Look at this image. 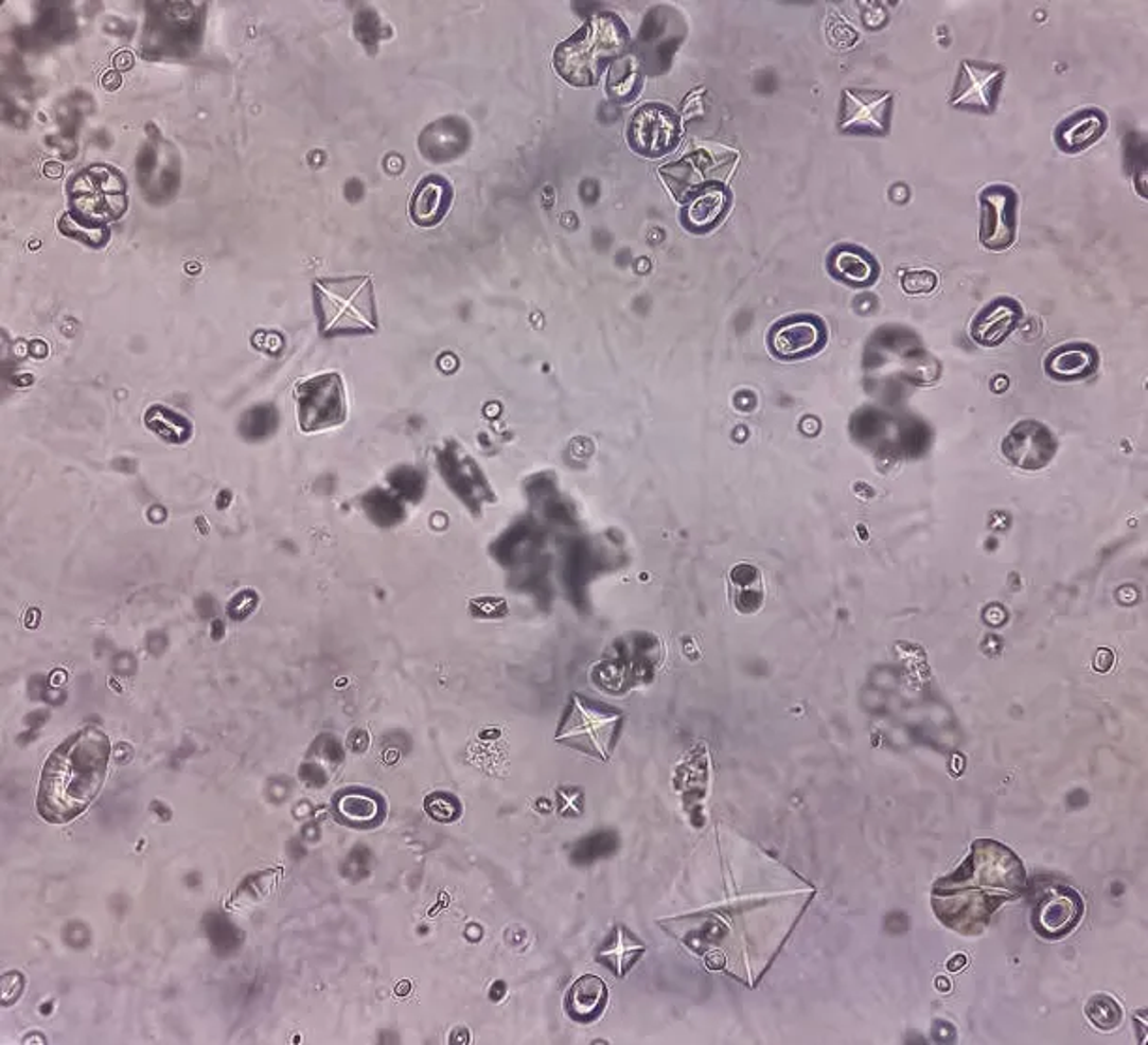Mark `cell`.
<instances>
[{
  "mask_svg": "<svg viewBox=\"0 0 1148 1045\" xmlns=\"http://www.w3.org/2000/svg\"><path fill=\"white\" fill-rule=\"evenodd\" d=\"M111 743L99 728H83L60 743L41 772L38 813L51 825L82 815L106 783Z\"/></svg>",
  "mask_w": 1148,
  "mask_h": 1045,
  "instance_id": "1",
  "label": "cell"
},
{
  "mask_svg": "<svg viewBox=\"0 0 1148 1045\" xmlns=\"http://www.w3.org/2000/svg\"><path fill=\"white\" fill-rule=\"evenodd\" d=\"M628 48V31L612 14L595 16L555 51L558 72L572 85H594L604 63Z\"/></svg>",
  "mask_w": 1148,
  "mask_h": 1045,
  "instance_id": "2",
  "label": "cell"
},
{
  "mask_svg": "<svg viewBox=\"0 0 1148 1045\" xmlns=\"http://www.w3.org/2000/svg\"><path fill=\"white\" fill-rule=\"evenodd\" d=\"M314 297L323 335L368 333L377 327L374 289L368 277L319 278L314 282Z\"/></svg>",
  "mask_w": 1148,
  "mask_h": 1045,
  "instance_id": "3",
  "label": "cell"
},
{
  "mask_svg": "<svg viewBox=\"0 0 1148 1045\" xmlns=\"http://www.w3.org/2000/svg\"><path fill=\"white\" fill-rule=\"evenodd\" d=\"M70 205L77 216L107 226L126 211V182L113 167H89L72 180Z\"/></svg>",
  "mask_w": 1148,
  "mask_h": 1045,
  "instance_id": "4",
  "label": "cell"
},
{
  "mask_svg": "<svg viewBox=\"0 0 1148 1045\" xmlns=\"http://www.w3.org/2000/svg\"><path fill=\"white\" fill-rule=\"evenodd\" d=\"M297 415L302 432H318L340 425L348 415L342 379L338 374L310 377L297 387Z\"/></svg>",
  "mask_w": 1148,
  "mask_h": 1045,
  "instance_id": "5",
  "label": "cell"
},
{
  "mask_svg": "<svg viewBox=\"0 0 1148 1045\" xmlns=\"http://www.w3.org/2000/svg\"><path fill=\"white\" fill-rule=\"evenodd\" d=\"M619 715L599 710L580 698L572 701L569 715L558 732V742L569 743L580 751L606 760L616 740Z\"/></svg>",
  "mask_w": 1148,
  "mask_h": 1045,
  "instance_id": "6",
  "label": "cell"
},
{
  "mask_svg": "<svg viewBox=\"0 0 1148 1045\" xmlns=\"http://www.w3.org/2000/svg\"><path fill=\"white\" fill-rule=\"evenodd\" d=\"M891 94L884 90L847 89L843 92L840 128L850 134L882 136L889 128Z\"/></svg>",
  "mask_w": 1148,
  "mask_h": 1045,
  "instance_id": "7",
  "label": "cell"
},
{
  "mask_svg": "<svg viewBox=\"0 0 1148 1045\" xmlns=\"http://www.w3.org/2000/svg\"><path fill=\"white\" fill-rule=\"evenodd\" d=\"M982 220H979V238L982 243L994 252H1002L1010 248L1015 238V209H1018V196L1008 187H991L982 197Z\"/></svg>",
  "mask_w": 1148,
  "mask_h": 1045,
  "instance_id": "8",
  "label": "cell"
},
{
  "mask_svg": "<svg viewBox=\"0 0 1148 1045\" xmlns=\"http://www.w3.org/2000/svg\"><path fill=\"white\" fill-rule=\"evenodd\" d=\"M677 139L679 123L676 114L660 106L642 107L629 128L631 145L642 155H663L676 145Z\"/></svg>",
  "mask_w": 1148,
  "mask_h": 1045,
  "instance_id": "9",
  "label": "cell"
},
{
  "mask_svg": "<svg viewBox=\"0 0 1148 1045\" xmlns=\"http://www.w3.org/2000/svg\"><path fill=\"white\" fill-rule=\"evenodd\" d=\"M1004 70L999 66L984 65V63H962L961 72L953 87L950 102L952 106L974 109V111H991L996 102V94L1001 89Z\"/></svg>",
  "mask_w": 1148,
  "mask_h": 1045,
  "instance_id": "10",
  "label": "cell"
},
{
  "mask_svg": "<svg viewBox=\"0 0 1148 1045\" xmlns=\"http://www.w3.org/2000/svg\"><path fill=\"white\" fill-rule=\"evenodd\" d=\"M826 342V329L815 318H794L777 325L772 333V348L779 357L798 359L818 352Z\"/></svg>",
  "mask_w": 1148,
  "mask_h": 1045,
  "instance_id": "11",
  "label": "cell"
},
{
  "mask_svg": "<svg viewBox=\"0 0 1148 1045\" xmlns=\"http://www.w3.org/2000/svg\"><path fill=\"white\" fill-rule=\"evenodd\" d=\"M1057 450L1050 433L1038 423H1023L1008 436L1004 453L1015 466L1042 467Z\"/></svg>",
  "mask_w": 1148,
  "mask_h": 1045,
  "instance_id": "12",
  "label": "cell"
},
{
  "mask_svg": "<svg viewBox=\"0 0 1148 1045\" xmlns=\"http://www.w3.org/2000/svg\"><path fill=\"white\" fill-rule=\"evenodd\" d=\"M1019 319L1021 306L1013 299L1002 297L977 314L972 321L970 335L982 346H999L1015 329Z\"/></svg>",
  "mask_w": 1148,
  "mask_h": 1045,
  "instance_id": "13",
  "label": "cell"
},
{
  "mask_svg": "<svg viewBox=\"0 0 1148 1045\" xmlns=\"http://www.w3.org/2000/svg\"><path fill=\"white\" fill-rule=\"evenodd\" d=\"M1083 905L1074 893H1055L1045 899L1038 910V927L1049 937H1060L1079 922Z\"/></svg>",
  "mask_w": 1148,
  "mask_h": 1045,
  "instance_id": "14",
  "label": "cell"
},
{
  "mask_svg": "<svg viewBox=\"0 0 1148 1045\" xmlns=\"http://www.w3.org/2000/svg\"><path fill=\"white\" fill-rule=\"evenodd\" d=\"M1098 367V355L1087 343H1066L1050 353L1045 368L1050 376L1060 379H1077L1091 376Z\"/></svg>",
  "mask_w": 1148,
  "mask_h": 1045,
  "instance_id": "15",
  "label": "cell"
},
{
  "mask_svg": "<svg viewBox=\"0 0 1148 1045\" xmlns=\"http://www.w3.org/2000/svg\"><path fill=\"white\" fill-rule=\"evenodd\" d=\"M451 190L445 180L428 177L419 184L411 201V216L421 226H434L447 211Z\"/></svg>",
  "mask_w": 1148,
  "mask_h": 1045,
  "instance_id": "16",
  "label": "cell"
},
{
  "mask_svg": "<svg viewBox=\"0 0 1148 1045\" xmlns=\"http://www.w3.org/2000/svg\"><path fill=\"white\" fill-rule=\"evenodd\" d=\"M831 272L850 286H867L877 278V263L864 250L854 246L837 248L830 262Z\"/></svg>",
  "mask_w": 1148,
  "mask_h": 1045,
  "instance_id": "17",
  "label": "cell"
},
{
  "mask_svg": "<svg viewBox=\"0 0 1148 1045\" xmlns=\"http://www.w3.org/2000/svg\"><path fill=\"white\" fill-rule=\"evenodd\" d=\"M1106 130V119L1098 111H1083L1067 119L1057 134V141L1064 150H1083Z\"/></svg>",
  "mask_w": 1148,
  "mask_h": 1045,
  "instance_id": "18",
  "label": "cell"
},
{
  "mask_svg": "<svg viewBox=\"0 0 1148 1045\" xmlns=\"http://www.w3.org/2000/svg\"><path fill=\"white\" fill-rule=\"evenodd\" d=\"M606 1003V984L597 976H582L567 996V1010L572 1017L589 1021L597 1017Z\"/></svg>",
  "mask_w": 1148,
  "mask_h": 1045,
  "instance_id": "19",
  "label": "cell"
},
{
  "mask_svg": "<svg viewBox=\"0 0 1148 1045\" xmlns=\"http://www.w3.org/2000/svg\"><path fill=\"white\" fill-rule=\"evenodd\" d=\"M145 425L151 432H155L158 438L173 445L187 443L194 433V426L187 417L162 404H156L147 409Z\"/></svg>",
  "mask_w": 1148,
  "mask_h": 1045,
  "instance_id": "20",
  "label": "cell"
},
{
  "mask_svg": "<svg viewBox=\"0 0 1148 1045\" xmlns=\"http://www.w3.org/2000/svg\"><path fill=\"white\" fill-rule=\"evenodd\" d=\"M338 817L353 826L374 825L382 813V803L374 794L365 791H346L336 798Z\"/></svg>",
  "mask_w": 1148,
  "mask_h": 1045,
  "instance_id": "21",
  "label": "cell"
},
{
  "mask_svg": "<svg viewBox=\"0 0 1148 1045\" xmlns=\"http://www.w3.org/2000/svg\"><path fill=\"white\" fill-rule=\"evenodd\" d=\"M728 197L726 192L719 187H709L696 194L691 205L685 209V222L694 229H704L713 226L723 213H725Z\"/></svg>",
  "mask_w": 1148,
  "mask_h": 1045,
  "instance_id": "22",
  "label": "cell"
},
{
  "mask_svg": "<svg viewBox=\"0 0 1148 1045\" xmlns=\"http://www.w3.org/2000/svg\"><path fill=\"white\" fill-rule=\"evenodd\" d=\"M58 229L66 237L82 241L85 245L94 246V248H102L109 241V235H111L109 228L104 224L85 220V218L77 216L72 211L60 218Z\"/></svg>",
  "mask_w": 1148,
  "mask_h": 1045,
  "instance_id": "23",
  "label": "cell"
},
{
  "mask_svg": "<svg viewBox=\"0 0 1148 1045\" xmlns=\"http://www.w3.org/2000/svg\"><path fill=\"white\" fill-rule=\"evenodd\" d=\"M640 75V66L633 55L619 58L611 68L608 75V92L614 99L628 100L636 92V83Z\"/></svg>",
  "mask_w": 1148,
  "mask_h": 1045,
  "instance_id": "24",
  "label": "cell"
},
{
  "mask_svg": "<svg viewBox=\"0 0 1148 1045\" xmlns=\"http://www.w3.org/2000/svg\"><path fill=\"white\" fill-rule=\"evenodd\" d=\"M277 409L270 406H255L248 409L241 421V432L246 440H263L277 430Z\"/></svg>",
  "mask_w": 1148,
  "mask_h": 1045,
  "instance_id": "25",
  "label": "cell"
},
{
  "mask_svg": "<svg viewBox=\"0 0 1148 1045\" xmlns=\"http://www.w3.org/2000/svg\"><path fill=\"white\" fill-rule=\"evenodd\" d=\"M642 952V942H638L628 929L619 927L618 935H616V940L612 942V946L603 950V957H606V961L614 963L618 974H621Z\"/></svg>",
  "mask_w": 1148,
  "mask_h": 1045,
  "instance_id": "26",
  "label": "cell"
},
{
  "mask_svg": "<svg viewBox=\"0 0 1148 1045\" xmlns=\"http://www.w3.org/2000/svg\"><path fill=\"white\" fill-rule=\"evenodd\" d=\"M1087 1015L1092 1025L1099 1030H1113L1123 1021L1120 1006L1108 995L1092 996L1087 1006Z\"/></svg>",
  "mask_w": 1148,
  "mask_h": 1045,
  "instance_id": "27",
  "label": "cell"
},
{
  "mask_svg": "<svg viewBox=\"0 0 1148 1045\" xmlns=\"http://www.w3.org/2000/svg\"><path fill=\"white\" fill-rule=\"evenodd\" d=\"M426 813L438 822H453L460 815V803L447 793H434L424 801Z\"/></svg>",
  "mask_w": 1148,
  "mask_h": 1045,
  "instance_id": "28",
  "label": "cell"
},
{
  "mask_svg": "<svg viewBox=\"0 0 1148 1045\" xmlns=\"http://www.w3.org/2000/svg\"><path fill=\"white\" fill-rule=\"evenodd\" d=\"M937 274L931 270H908L901 274V284L906 294H929L937 287Z\"/></svg>",
  "mask_w": 1148,
  "mask_h": 1045,
  "instance_id": "29",
  "label": "cell"
},
{
  "mask_svg": "<svg viewBox=\"0 0 1148 1045\" xmlns=\"http://www.w3.org/2000/svg\"><path fill=\"white\" fill-rule=\"evenodd\" d=\"M23 976L17 974V972H10L4 978H2V1003L10 1006L16 1003L17 996L21 995L23 991Z\"/></svg>",
  "mask_w": 1148,
  "mask_h": 1045,
  "instance_id": "30",
  "label": "cell"
},
{
  "mask_svg": "<svg viewBox=\"0 0 1148 1045\" xmlns=\"http://www.w3.org/2000/svg\"><path fill=\"white\" fill-rule=\"evenodd\" d=\"M253 599H258V596H255L253 591H248V596H246V591H243V594H239V596H236L235 599L231 601V606H228L231 618H235V620H243V618H246L248 614L252 613L250 608H246V603H248V601H253Z\"/></svg>",
  "mask_w": 1148,
  "mask_h": 1045,
  "instance_id": "31",
  "label": "cell"
},
{
  "mask_svg": "<svg viewBox=\"0 0 1148 1045\" xmlns=\"http://www.w3.org/2000/svg\"><path fill=\"white\" fill-rule=\"evenodd\" d=\"M1113 662H1115V655L1111 654L1109 650H1099L1098 654H1096V661H1094V669L1099 670V672H1108L1113 667Z\"/></svg>",
  "mask_w": 1148,
  "mask_h": 1045,
  "instance_id": "32",
  "label": "cell"
},
{
  "mask_svg": "<svg viewBox=\"0 0 1148 1045\" xmlns=\"http://www.w3.org/2000/svg\"><path fill=\"white\" fill-rule=\"evenodd\" d=\"M953 959H955V961H953V963H948V967H950V969H952V971H957V969H959V967H961L962 963H967V957H965V956H955V957H953Z\"/></svg>",
  "mask_w": 1148,
  "mask_h": 1045,
  "instance_id": "33",
  "label": "cell"
}]
</instances>
